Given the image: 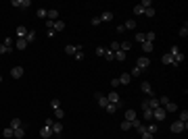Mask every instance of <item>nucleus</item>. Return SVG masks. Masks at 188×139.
Here are the masks:
<instances>
[{
	"mask_svg": "<svg viewBox=\"0 0 188 139\" xmlns=\"http://www.w3.org/2000/svg\"><path fill=\"white\" fill-rule=\"evenodd\" d=\"M140 89H142V93H146V96L155 98V89L151 87V83H149V81H142V83H140Z\"/></svg>",
	"mask_w": 188,
	"mask_h": 139,
	"instance_id": "20e7f679",
	"label": "nucleus"
},
{
	"mask_svg": "<svg viewBox=\"0 0 188 139\" xmlns=\"http://www.w3.org/2000/svg\"><path fill=\"white\" fill-rule=\"evenodd\" d=\"M119 50H123V52L128 54V50H132V42H128V40H126V42H119Z\"/></svg>",
	"mask_w": 188,
	"mask_h": 139,
	"instance_id": "aec40b11",
	"label": "nucleus"
},
{
	"mask_svg": "<svg viewBox=\"0 0 188 139\" xmlns=\"http://www.w3.org/2000/svg\"><path fill=\"white\" fill-rule=\"evenodd\" d=\"M23 125H25V123H23V120H21V118H13V120H11V125H9V127H11L13 131H15V129H21V127H23Z\"/></svg>",
	"mask_w": 188,
	"mask_h": 139,
	"instance_id": "f3484780",
	"label": "nucleus"
},
{
	"mask_svg": "<svg viewBox=\"0 0 188 139\" xmlns=\"http://www.w3.org/2000/svg\"><path fill=\"white\" fill-rule=\"evenodd\" d=\"M105 52H107V48H103V46L96 48V56H105Z\"/></svg>",
	"mask_w": 188,
	"mask_h": 139,
	"instance_id": "8fccbe9b",
	"label": "nucleus"
},
{
	"mask_svg": "<svg viewBox=\"0 0 188 139\" xmlns=\"http://www.w3.org/2000/svg\"><path fill=\"white\" fill-rule=\"evenodd\" d=\"M55 33H57V31H55L52 27H48V29H46V35H48V37H55Z\"/></svg>",
	"mask_w": 188,
	"mask_h": 139,
	"instance_id": "3c124183",
	"label": "nucleus"
},
{
	"mask_svg": "<svg viewBox=\"0 0 188 139\" xmlns=\"http://www.w3.org/2000/svg\"><path fill=\"white\" fill-rule=\"evenodd\" d=\"M27 31H29V29H27L25 25H19V27H17V40H25Z\"/></svg>",
	"mask_w": 188,
	"mask_h": 139,
	"instance_id": "f8f14e48",
	"label": "nucleus"
},
{
	"mask_svg": "<svg viewBox=\"0 0 188 139\" xmlns=\"http://www.w3.org/2000/svg\"><path fill=\"white\" fill-rule=\"evenodd\" d=\"M130 75H132V77H140V75H142V69H138V67H134Z\"/></svg>",
	"mask_w": 188,
	"mask_h": 139,
	"instance_id": "79ce46f5",
	"label": "nucleus"
},
{
	"mask_svg": "<svg viewBox=\"0 0 188 139\" xmlns=\"http://www.w3.org/2000/svg\"><path fill=\"white\" fill-rule=\"evenodd\" d=\"M50 108H52V110H57V108H61V102L57 100V98H52V100H50Z\"/></svg>",
	"mask_w": 188,
	"mask_h": 139,
	"instance_id": "e433bc0d",
	"label": "nucleus"
},
{
	"mask_svg": "<svg viewBox=\"0 0 188 139\" xmlns=\"http://www.w3.org/2000/svg\"><path fill=\"white\" fill-rule=\"evenodd\" d=\"M180 120H182V123H188V110H180Z\"/></svg>",
	"mask_w": 188,
	"mask_h": 139,
	"instance_id": "ea45409f",
	"label": "nucleus"
},
{
	"mask_svg": "<svg viewBox=\"0 0 188 139\" xmlns=\"http://www.w3.org/2000/svg\"><path fill=\"white\" fill-rule=\"evenodd\" d=\"M105 58H107V60H115V52H111V50L107 48V52H105Z\"/></svg>",
	"mask_w": 188,
	"mask_h": 139,
	"instance_id": "a19ab883",
	"label": "nucleus"
},
{
	"mask_svg": "<svg viewBox=\"0 0 188 139\" xmlns=\"http://www.w3.org/2000/svg\"><path fill=\"white\" fill-rule=\"evenodd\" d=\"M144 114H142V118H144V123H153V110H142Z\"/></svg>",
	"mask_w": 188,
	"mask_h": 139,
	"instance_id": "b1692460",
	"label": "nucleus"
},
{
	"mask_svg": "<svg viewBox=\"0 0 188 139\" xmlns=\"http://www.w3.org/2000/svg\"><path fill=\"white\" fill-rule=\"evenodd\" d=\"M98 19H100V21H113V12H111V11H105L100 17H98Z\"/></svg>",
	"mask_w": 188,
	"mask_h": 139,
	"instance_id": "393cba45",
	"label": "nucleus"
},
{
	"mask_svg": "<svg viewBox=\"0 0 188 139\" xmlns=\"http://www.w3.org/2000/svg\"><path fill=\"white\" fill-rule=\"evenodd\" d=\"M34 40H36V31H32V29H29V31H27V35H25V42H27V44H32Z\"/></svg>",
	"mask_w": 188,
	"mask_h": 139,
	"instance_id": "c85d7f7f",
	"label": "nucleus"
},
{
	"mask_svg": "<svg viewBox=\"0 0 188 139\" xmlns=\"http://www.w3.org/2000/svg\"><path fill=\"white\" fill-rule=\"evenodd\" d=\"M186 129H188V123L176 120V123H171V127H169V131H171V133H182V131H186Z\"/></svg>",
	"mask_w": 188,
	"mask_h": 139,
	"instance_id": "f257e3e1",
	"label": "nucleus"
},
{
	"mask_svg": "<svg viewBox=\"0 0 188 139\" xmlns=\"http://www.w3.org/2000/svg\"><path fill=\"white\" fill-rule=\"evenodd\" d=\"M11 4H13V6H17V9H27V6H32L29 0H13Z\"/></svg>",
	"mask_w": 188,
	"mask_h": 139,
	"instance_id": "9b49d317",
	"label": "nucleus"
},
{
	"mask_svg": "<svg viewBox=\"0 0 188 139\" xmlns=\"http://www.w3.org/2000/svg\"><path fill=\"white\" fill-rule=\"evenodd\" d=\"M161 108H163L165 112H176V110H178V104H176V102H171V100H169V102H167L165 106H161Z\"/></svg>",
	"mask_w": 188,
	"mask_h": 139,
	"instance_id": "4468645a",
	"label": "nucleus"
},
{
	"mask_svg": "<svg viewBox=\"0 0 188 139\" xmlns=\"http://www.w3.org/2000/svg\"><path fill=\"white\" fill-rule=\"evenodd\" d=\"M117 79H119V85H130V81H132V75H130V73H121Z\"/></svg>",
	"mask_w": 188,
	"mask_h": 139,
	"instance_id": "9d476101",
	"label": "nucleus"
},
{
	"mask_svg": "<svg viewBox=\"0 0 188 139\" xmlns=\"http://www.w3.org/2000/svg\"><path fill=\"white\" fill-rule=\"evenodd\" d=\"M153 42H144V44H142V52H144V54H151V52H153Z\"/></svg>",
	"mask_w": 188,
	"mask_h": 139,
	"instance_id": "6ab92c4d",
	"label": "nucleus"
},
{
	"mask_svg": "<svg viewBox=\"0 0 188 139\" xmlns=\"http://www.w3.org/2000/svg\"><path fill=\"white\" fill-rule=\"evenodd\" d=\"M103 23V21H100V19H98V17H94L92 21H90V25H94V27H96V25H100Z\"/></svg>",
	"mask_w": 188,
	"mask_h": 139,
	"instance_id": "603ef678",
	"label": "nucleus"
},
{
	"mask_svg": "<svg viewBox=\"0 0 188 139\" xmlns=\"http://www.w3.org/2000/svg\"><path fill=\"white\" fill-rule=\"evenodd\" d=\"M155 37H157V33H155V31H146V33H144V40H146V42H153Z\"/></svg>",
	"mask_w": 188,
	"mask_h": 139,
	"instance_id": "473e14b6",
	"label": "nucleus"
},
{
	"mask_svg": "<svg viewBox=\"0 0 188 139\" xmlns=\"http://www.w3.org/2000/svg\"><path fill=\"white\" fill-rule=\"evenodd\" d=\"M123 27H126V29H134V27H136V21H134V19H128V21L123 23Z\"/></svg>",
	"mask_w": 188,
	"mask_h": 139,
	"instance_id": "f704fd0d",
	"label": "nucleus"
},
{
	"mask_svg": "<svg viewBox=\"0 0 188 139\" xmlns=\"http://www.w3.org/2000/svg\"><path fill=\"white\" fill-rule=\"evenodd\" d=\"M13 42H15L13 37H4V42H2V44H4L6 48H13Z\"/></svg>",
	"mask_w": 188,
	"mask_h": 139,
	"instance_id": "c03bdc74",
	"label": "nucleus"
},
{
	"mask_svg": "<svg viewBox=\"0 0 188 139\" xmlns=\"http://www.w3.org/2000/svg\"><path fill=\"white\" fill-rule=\"evenodd\" d=\"M25 133H27V127L23 125L21 129H15V137H13V139H23V137H25Z\"/></svg>",
	"mask_w": 188,
	"mask_h": 139,
	"instance_id": "dca6fc26",
	"label": "nucleus"
},
{
	"mask_svg": "<svg viewBox=\"0 0 188 139\" xmlns=\"http://www.w3.org/2000/svg\"><path fill=\"white\" fill-rule=\"evenodd\" d=\"M134 40H136L138 44H144V42H146V40H144V33H142V31H138V33L134 35Z\"/></svg>",
	"mask_w": 188,
	"mask_h": 139,
	"instance_id": "2f4dec72",
	"label": "nucleus"
},
{
	"mask_svg": "<svg viewBox=\"0 0 188 139\" xmlns=\"http://www.w3.org/2000/svg\"><path fill=\"white\" fill-rule=\"evenodd\" d=\"M109 50H111V52H117V50H119V42H111Z\"/></svg>",
	"mask_w": 188,
	"mask_h": 139,
	"instance_id": "49530a36",
	"label": "nucleus"
},
{
	"mask_svg": "<svg viewBox=\"0 0 188 139\" xmlns=\"http://www.w3.org/2000/svg\"><path fill=\"white\" fill-rule=\"evenodd\" d=\"M165 116H167V112H165L161 106L153 110V120H157V123H163V120H165Z\"/></svg>",
	"mask_w": 188,
	"mask_h": 139,
	"instance_id": "f03ea898",
	"label": "nucleus"
},
{
	"mask_svg": "<svg viewBox=\"0 0 188 139\" xmlns=\"http://www.w3.org/2000/svg\"><path fill=\"white\" fill-rule=\"evenodd\" d=\"M146 133L157 135V133H159V125H157V123H149V125H146Z\"/></svg>",
	"mask_w": 188,
	"mask_h": 139,
	"instance_id": "2eb2a0df",
	"label": "nucleus"
},
{
	"mask_svg": "<svg viewBox=\"0 0 188 139\" xmlns=\"http://www.w3.org/2000/svg\"><path fill=\"white\" fill-rule=\"evenodd\" d=\"M46 12H48V9H38V11H36V15H38V19L46 21Z\"/></svg>",
	"mask_w": 188,
	"mask_h": 139,
	"instance_id": "cd10ccee",
	"label": "nucleus"
},
{
	"mask_svg": "<svg viewBox=\"0 0 188 139\" xmlns=\"http://www.w3.org/2000/svg\"><path fill=\"white\" fill-rule=\"evenodd\" d=\"M111 85H113V87H119V79H117V77H115V79L111 81Z\"/></svg>",
	"mask_w": 188,
	"mask_h": 139,
	"instance_id": "5fc2aeb1",
	"label": "nucleus"
},
{
	"mask_svg": "<svg viewBox=\"0 0 188 139\" xmlns=\"http://www.w3.org/2000/svg\"><path fill=\"white\" fill-rule=\"evenodd\" d=\"M77 50H82V46H73V44H67V46H65V52H67V54H71V56H73Z\"/></svg>",
	"mask_w": 188,
	"mask_h": 139,
	"instance_id": "a211bd4d",
	"label": "nucleus"
},
{
	"mask_svg": "<svg viewBox=\"0 0 188 139\" xmlns=\"http://www.w3.org/2000/svg\"><path fill=\"white\" fill-rule=\"evenodd\" d=\"M140 6L144 9V11H146V9H151V6H153V2H151V0H142V2H140Z\"/></svg>",
	"mask_w": 188,
	"mask_h": 139,
	"instance_id": "37998d69",
	"label": "nucleus"
},
{
	"mask_svg": "<svg viewBox=\"0 0 188 139\" xmlns=\"http://www.w3.org/2000/svg\"><path fill=\"white\" fill-rule=\"evenodd\" d=\"M94 98H96V102L100 104V108H107V106H109V100H107V96H105V93L96 92V93H94Z\"/></svg>",
	"mask_w": 188,
	"mask_h": 139,
	"instance_id": "39448f33",
	"label": "nucleus"
},
{
	"mask_svg": "<svg viewBox=\"0 0 188 139\" xmlns=\"http://www.w3.org/2000/svg\"><path fill=\"white\" fill-rule=\"evenodd\" d=\"M155 137V135H151V133H142V135H140V139H153Z\"/></svg>",
	"mask_w": 188,
	"mask_h": 139,
	"instance_id": "864d4df0",
	"label": "nucleus"
},
{
	"mask_svg": "<svg viewBox=\"0 0 188 139\" xmlns=\"http://www.w3.org/2000/svg\"><path fill=\"white\" fill-rule=\"evenodd\" d=\"M126 120H136V110H134V108H128V110H126Z\"/></svg>",
	"mask_w": 188,
	"mask_h": 139,
	"instance_id": "412c9836",
	"label": "nucleus"
},
{
	"mask_svg": "<svg viewBox=\"0 0 188 139\" xmlns=\"http://www.w3.org/2000/svg\"><path fill=\"white\" fill-rule=\"evenodd\" d=\"M161 62H163V64H171V67H174V58L169 56V54H167V52H165L163 56H161Z\"/></svg>",
	"mask_w": 188,
	"mask_h": 139,
	"instance_id": "bb28decb",
	"label": "nucleus"
},
{
	"mask_svg": "<svg viewBox=\"0 0 188 139\" xmlns=\"http://www.w3.org/2000/svg\"><path fill=\"white\" fill-rule=\"evenodd\" d=\"M55 116H57V120H63V118H65V110H63V108H57V110H55Z\"/></svg>",
	"mask_w": 188,
	"mask_h": 139,
	"instance_id": "7c9ffc66",
	"label": "nucleus"
},
{
	"mask_svg": "<svg viewBox=\"0 0 188 139\" xmlns=\"http://www.w3.org/2000/svg\"><path fill=\"white\" fill-rule=\"evenodd\" d=\"M2 137H4V139H13V137H15V131H13L11 127H6L4 131H2Z\"/></svg>",
	"mask_w": 188,
	"mask_h": 139,
	"instance_id": "4be33fe9",
	"label": "nucleus"
},
{
	"mask_svg": "<svg viewBox=\"0 0 188 139\" xmlns=\"http://www.w3.org/2000/svg\"><path fill=\"white\" fill-rule=\"evenodd\" d=\"M136 67L142 71H146L149 67H151V58L149 56H138V60H136Z\"/></svg>",
	"mask_w": 188,
	"mask_h": 139,
	"instance_id": "7ed1b4c3",
	"label": "nucleus"
},
{
	"mask_svg": "<svg viewBox=\"0 0 188 139\" xmlns=\"http://www.w3.org/2000/svg\"><path fill=\"white\" fill-rule=\"evenodd\" d=\"M0 83H2V75H0Z\"/></svg>",
	"mask_w": 188,
	"mask_h": 139,
	"instance_id": "6e6d98bb",
	"label": "nucleus"
},
{
	"mask_svg": "<svg viewBox=\"0 0 188 139\" xmlns=\"http://www.w3.org/2000/svg\"><path fill=\"white\" fill-rule=\"evenodd\" d=\"M23 73H25L23 67H13V69H11V77H13V79H21Z\"/></svg>",
	"mask_w": 188,
	"mask_h": 139,
	"instance_id": "1a4fd4ad",
	"label": "nucleus"
},
{
	"mask_svg": "<svg viewBox=\"0 0 188 139\" xmlns=\"http://www.w3.org/2000/svg\"><path fill=\"white\" fill-rule=\"evenodd\" d=\"M50 135H52V129L48 127V125H44V127L40 129V137H42V139H48Z\"/></svg>",
	"mask_w": 188,
	"mask_h": 139,
	"instance_id": "ddd939ff",
	"label": "nucleus"
},
{
	"mask_svg": "<svg viewBox=\"0 0 188 139\" xmlns=\"http://www.w3.org/2000/svg\"><path fill=\"white\" fill-rule=\"evenodd\" d=\"M134 15H144V9H142L140 4H136V6H134Z\"/></svg>",
	"mask_w": 188,
	"mask_h": 139,
	"instance_id": "a18cd8bd",
	"label": "nucleus"
},
{
	"mask_svg": "<svg viewBox=\"0 0 188 139\" xmlns=\"http://www.w3.org/2000/svg\"><path fill=\"white\" fill-rule=\"evenodd\" d=\"M115 60L123 62V60H126V52H123V50H117V52H115Z\"/></svg>",
	"mask_w": 188,
	"mask_h": 139,
	"instance_id": "c756f323",
	"label": "nucleus"
},
{
	"mask_svg": "<svg viewBox=\"0 0 188 139\" xmlns=\"http://www.w3.org/2000/svg\"><path fill=\"white\" fill-rule=\"evenodd\" d=\"M107 100H109V104H119V102H121V98H119L117 92H109L107 93Z\"/></svg>",
	"mask_w": 188,
	"mask_h": 139,
	"instance_id": "6e6552de",
	"label": "nucleus"
},
{
	"mask_svg": "<svg viewBox=\"0 0 188 139\" xmlns=\"http://www.w3.org/2000/svg\"><path fill=\"white\" fill-rule=\"evenodd\" d=\"M46 21H48V23H55V21H59V11H57V9H50V11L46 12Z\"/></svg>",
	"mask_w": 188,
	"mask_h": 139,
	"instance_id": "423d86ee",
	"label": "nucleus"
},
{
	"mask_svg": "<svg viewBox=\"0 0 188 139\" xmlns=\"http://www.w3.org/2000/svg\"><path fill=\"white\" fill-rule=\"evenodd\" d=\"M132 123H134V120H123V123H121V131H130V129H132Z\"/></svg>",
	"mask_w": 188,
	"mask_h": 139,
	"instance_id": "72a5a7b5",
	"label": "nucleus"
},
{
	"mask_svg": "<svg viewBox=\"0 0 188 139\" xmlns=\"http://www.w3.org/2000/svg\"><path fill=\"white\" fill-rule=\"evenodd\" d=\"M27 48V42L25 40H17V50H25Z\"/></svg>",
	"mask_w": 188,
	"mask_h": 139,
	"instance_id": "58836bf2",
	"label": "nucleus"
},
{
	"mask_svg": "<svg viewBox=\"0 0 188 139\" xmlns=\"http://www.w3.org/2000/svg\"><path fill=\"white\" fill-rule=\"evenodd\" d=\"M50 129H52V135H57V137H61V135H63V125H61V123H57V120H52Z\"/></svg>",
	"mask_w": 188,
	"mask_h": 139,
	"instance_id": "0eeeda50",
	"label": "nucleus"
},
{
	"mask_svg": "<svg viewBox=\"0 0 188 139\" xmlns=\"http://www.w3.org/2000/svg\"><path fill=\"white\" fill-rule=\"evenodd\" d=\"M52 29H55V31H63V29H65V21H55V23H52Z\"/></svg>",
	"mask_w": 188,
	"mask_h": 139,
	"instance_id": "5701e85b",
	"label": "nucleus"
},
{
	"mask_svg": "<svg viewBox=\"0 0 188 139\" xmlns=\"http://www.w3.org/2000/svg\"><path fill=\"white\" fill-rule=\"evenodd\" d=\"M144 15H146V17H149V19H153L155 15H157V11H155L153 6H151V9H146V11H144Z\"/></svg>",
	"mask_w": 188,
	"mask_h": 139,
	"instance_id": "4c0bfd02",
	"label": "nucleus"
},
{
	"mask_svg": "<svg viewBox=\"0 0 188 139\" xmlns=\"http://www.w3.org/2000/svg\"><path fill=\"white\" fill-rule=\"evenodd\" d=\"M180 52H182V50H180V46H176V44H174V46L169 48V52H167V54H169V56L174 58V56H178V54H180Z\"/></svg>",
	"mask_w": 188,
	"mask_h": 139,
	"instance_id": "a878e982",
	"label": "nucleus"
},
{
	"mask_svg": "<svg viewBox=\"0 0 188 139\" xmlns=\"http://www.w3.org/2000/svg\"><path fill=\"white\" fill-rule=\"evenodd\" d=\"M73 58H75V60H84V50H77V52L73 54Z\"/></svg>",
	"mask_w": 188,
	"mask_h": 139,
	"instance_id": "09e8293b",
	"label": "nucleus"
},
{
	"mask_svg": "<svg viewBox=\"0 0 188 139\" xmlns=\"http://www.w3.org/2000/svg\"><path fill=\"white\" fill-rule=\"evenodd\" d=\"M13 50H15V48H6L4 44H0V54H11Z\"/></svg>",
	"mask_w": 188,
	"mask_h": 139,
	"instance_id": "c9c22d12",
	"label": "nucleus"
},
{
	"mask_svg": "<svg viewBox=\"0 0 188 139\" xmlns=\"http://www.w3.org/2000/svg\"><path fill=\"white\" fill-rule=\"evenodd\" d=\"M186 35H188V25L184 23V27L180 29V37H186Z\"/></svg>",
	"mask_w": 188,
	"mask_h": 139,
	"instance_id": "de8ad7c7",
	"label": "nucleus"
}]
</instances>
